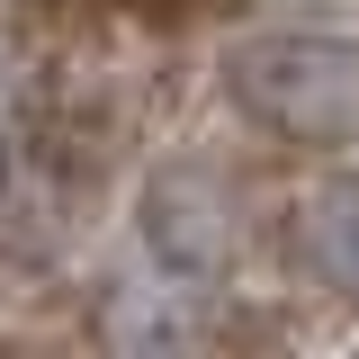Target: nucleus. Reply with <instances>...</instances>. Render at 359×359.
<instances>
[{"mask_svg": "<svg viewBox=\"0 0 359 359\" xmlns=\"http://www.w3.org/2000/svg\"><path fill=\"white\" fill-rule=\"evenodd\" d=\"M224 90H233V108L261 135H278V144H323V153L359 144V45L351 36L278 27V36L233 54Z\"/></svg>", "mask_w": 359, "mask_h": 359, "instance_id": "f257e3e1", "label": "nucleus"}, {"mask_svg": "<svg viewBox=\"0 0 359 359\" xmlns=\"http://www.w3.org/2000/svg\"><path fill=\"white\" fill-rule=\"evenodd\" d=\"M297 269L323 297H359V171L323 180L297 207Z\"/></svg>", "mask_w": 359, "mask_h": 359, "instance_id": "f03ea898", "label": "nucleus"}, {"mask_svg": "<svg viewBox=\"0 0 359 359\" xmlns=\"http://www.w3.org/2000/svg\"><path fill=\"white\" fill-rule=\"evenodd\" d=\"M0 180H9V81H0Z\"/></svg>", "mask_w": 359, "mask_h": 359, "instance_id": "7ed1b4c3", "label": "nucleus"}, {"mask_svg": "<svg viewBox=\"0 0 359 359\" xmlns=\"http://www.w3.org/2000/svg\"><path fill=\"white\" fill-rule=\"evenodd\" d=\"M216 9H261V0H216Z\"/></svg>", "mask_w": 359, "mask_h": 359, "instance_id": "20e7f679", "label": "nucleus"}]
</instances>
